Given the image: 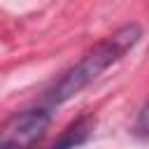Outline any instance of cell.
Here are the masks:
<instances>
[{"label": "cell", "mask_w": 149, "mask_h": 149, "mask_svg": "<svg viewBox=\"0 0 149 149\" xmlns=\"http://www.w3.org/2000/svg\"><path fill=\"white\" fill-rule=\"evenodd\" d=\"M135 135L149 140V100L142 105V109H140V114L135 119Z\"/></svg>", "instance_id": "3"}, {"label": "cell", "mask_w": 149, "mask_h": 149, "mask_svg": "<svg viewBox=\"0 0 149 149\" xmlns=\"http://www.w3.org/2000/svg\"><path fill=\"white\" fill-rule=\"evenodd\" d=\"M51 116L42 107H30L0 123V149H35L47 135Z\"/></svg>", "instance_id": "2"}, {"label": "cell", "mask_w": 149, "mask_h": 149, "mask_svg": "<svg viewBox=\"0 0 149 149\" xmlns=\"http://www.w3.org/2000/svg\"><path fill=\"white\" fill-rule=\"evenodd\" d=\"M142 37V28L137 23H126L116 28L112 35L102 37L93 49H88L72 68H68L51 88H47L44 100L49 105H61L70 98H74L79 91H84L88 84H93L105 70H109L114 63H119Z\"/></svg>", "instance_id": "1"}]
</instances>
